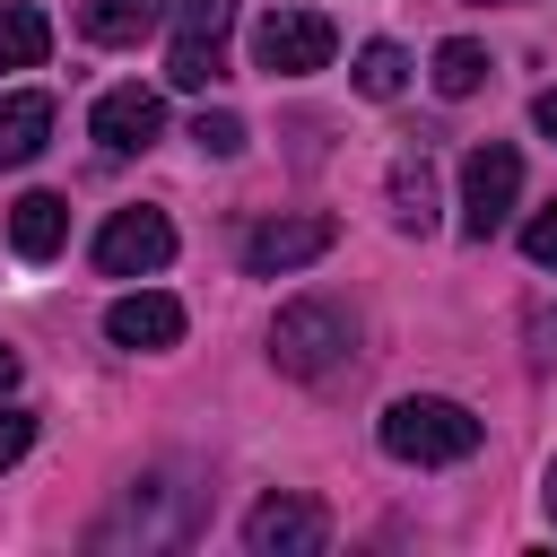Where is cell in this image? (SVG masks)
<instances>
[{"instance_id":"cell-6","label":"cell","mask_w":557,"mask_h":557,"mask_svg":"<svg viewBox=\"0 0 557 557\" xmlns=\"http://www.w3.org/2000/svg\"><path fill=\"white\" fill-rule=\"evenodd\" d=\"M331 244H339V226H331L322 209H296V218H261V226L244 235V270H252V278H287V270L322 261Z\"/></svg>"},{"instance_id":"cell-19","label":"cell","mask_w":557,"mask_h":557,"mask_svg":"<svg viewBox=\"0 0 557 557\" xmlns=\"http://www.w3.org/2000/svg\"><path fill=\"white\" fill-rule=\"evenodd\" d=\"M191 139H200V157H244V122H235V113H209V104H200Z\"/></svg>"},{"instance_id":"cell-18","label":"cell","mask_w":557,"mask_h":557,"mask_svg":"<svg viewBox=\"0 0 557 557\" xmlns=\"http://www.w3.org/2000/svg\"><path fill=\"white\" fill-rule=\"evenodd\" d=\"M400 87H409V52H400V44H366V52H357V96L392 104Z\"/></svg>"},{"instance_id":"cell-11","label":"cell","mask_w":557,"mask_h":557,"mask_svg":"<svg viewBox=\"0 0 557 557\" xmlns=\"http://www.w3.org/2000/svg\"><path fill=\"white\" fill-rule=\"evenodd\" d=\"M104 339L113 348H174L183 339V305L157 296V287H131V296L104 305Z\"/></svg>"},{"instance_id":"cell-5","label":"cell","mask_w":557,"mask_h":557,"mask_svg":"<svg viewBox=\"0 0 557 557\" xmlns=\"http://www.w3.org/2000/svg\"><path fill=\"white\" fill-rule=\"evenodd\" d=\"M331 52H339V35H331V17H313V9H270V17L252 26V61H261L270 78L331 70Z\"/></svg>"},{"instance_id":"cell-9","label":"cell","mask_w":557,"mask_h":557,"mask_svg":"<svg viewBox=\"0 0 557 557\" xmlns=\"http://www.w3.org/2000/svg\"><path fill=\"white\" fill-rule=\"evenodd\" d=\"M322 540H331V513L313 496H261L244 513V548L252 557H313Z\"/></svg>"},{"instance_id":"cell-7","label":"cell","mask_w":557,"mask_h":557,"mask_svg":"<svg viewBox=\"0 0 557 557\" xmlns=\"http://www.w3.org/2000/svg\"><path fill=\"white\" fill-rule=\"evenodd\" d=\"M165 261H174L165 209H113V218H104V235H96V270H104V278H148V270H165Z\"/></svg>"},{"instance_id":"cell-20","label":"cell","mask_w":557,"mask_h":557,"mask_svg":"<svg viewBox=\"0 0 557 557\" xmlns=\"http://www.w3.org/2000/svg\"><path fill=\"white\" fill-rule=\"evenodd\" d=\"M26 444H35V418L0 400V470H9V461H26Z\"/></svg>"},{"instance_id":"cell-16","label":"cell","mask_w":557,"mask_h":557,"mask_svg":"<svg viewBox=\"0 0 557 557\" xmlns=\"http://www.w3.org/2000/svg\"><path fill=\"white\" fill-rule=\"evenodd\" d=\"M392 218H400L409 235L435 226V174H426V157H400V165H392Z\"/></svg>"},{"instance_id":"cell-23","label":"cell","mask_w":557,"mask_h":557,"mask_svg":"<svg viewBox=\"0 0 557 557\" xmlns=\"http://www.w3.org/2000/svg\"><path fill=\"white\" fill-rule=\"evenodd\" d=\"M531 122H540V131L557 139V87H540V104H531Z\"/></svg>"},{"instance_id":"cell-14","label":"cell","mask_w":557,"mask_h":557,"mask_svg":"<svg viewBox=\"0 0 557 557\" xmlns=\"http://www.w3.org/2000/svg\"><path fill=\"white\" fill-rule=\"evenodd\" d=\"M44 52H52V26H44V9H0V70H44Z\"/></svg>"},{"instance_id":"cell-4","label":"cell","mask_w":557,"mask_h":557,"mask_svg":"<svg viewBox=\"0 0 557 557\" xmlns=\"http://www.w3.org/2000/svg\"><path fill=\"white\" fill-rule=\"evenodd\" d=\"M226 35H235V0H183V9H174L165 78H174V87H209V78H226Z\"/></svg>"},{"instance_id":"cell-12","label":"cell","mask_w":557,"mask_h":557,"mask_svg":"<svg viewBox=\"0 0 557 557\" xmlns=\"http://www.w3.org/2000/svg\"><path fill=\"white\" fill-rule=\"evenodd\" d=\"M61 235H70V200H52V191H26V200L9 209V244H17L26 261H52V252H61Z\"/></svg>"},{"instance_id":"cell-2","label":"cell","mask_w":557,"mask_h":557,"mask_svg":"<svg viewBox=\"0 0 557 557\" xmlns=\"http://www.w3.org/2000/svg\"><path fill=\"white\" fill-rule=\"evenodd\" d=\"M348 348H357V322H348V305H331V296H296V305H278V322H270V366L296 374V383L339 374Z\"/></svg>"},{"instance_id":"cell-22","label":"cell","mask_w":557,"mask_h":557,"mask_svg":"<svg viewBox=\"0 0 557 557\" xmlns=\"http://www.w3.org/2000/svg\"><path fill=\"white\" fill-rule=\"evenodd\" d=\"M17 374H26V357H17V348H9V339H0V400H9V392H17Z\"/></svg>"},{"instance_id":"cell-10","label":"cell","mask_w":557,"mask_h":557,"mask_svg":"<svg viewBox=\"0 0 557 557\" xmlns=\"http://www.w3.org/2000/svg\"><path fill=\"white\" fill-rule=\"evenodd\" d=\"M157 131H165V96H157V87H104V96H96V139H104V157H139V148H157Z\"/></svg>"},{"instance_id":"cell-21","label":"cell","mask_w":557,"mask_h":557,"mask_svg":"<svg viewBox=\"0 0 557 557\" xmlns=\"http://www.w3.org/2000/svg\"><path fill=\"white\" fill-rule=\"evenodd\" d=\"M522 252H531L540 270H557V200H548V209H540V218L522 226Z\"/></svg>"},{"instance_id":"cell-24","label":"cell","mask_w":557,"mask_h":557,"mask_svg":"<svg viewBox=\"0 0 557 557\" xmlns=\"http://www.w3.org/2000/svg\"><path fill=\"white\" fill-rule=\"evenodd\" d=\"M540 496H548V522H557V461H548V479H540Z\"/></svg>"},{"instance_id":"cell-3","label":"cell","mask_w":557,"mask_h":557,"mask_svg":"<svg viewBox=\"0 0 557 557\" xmlns=\"http://www.w3.org/2000/svg\"><path fill=\"white\" fill-rule=\"evenodd\" d=\"M513 191H522V157L505 148V139H479L470 157H461V235H496L505 218H513Z\"/></svg>"},{"instance_id":"cell-8","label":"cell","mask_w":557,"mask_h":557,"mask_svg":"<svg viewBox=\"0 0 557 557\" xmlns=\"http://www.w3.org/2000/svg\"><path fill=\"white\" fill-rule=\"evenodd\" d=\"M191 505H200V496H174L165 479H131L122 505H113V522H104L96 540H104V548H113V540H139V548H148V540H191Z\"/></svg>"},{"instance_id":"cell-17","label":"cell","mask_w":557,"mask_h":557,"mask_svg":"<svg viewBox=\"0 0 557 557\" xmlns=\"http://www.w3.org/2000/svg\"><path fill=\"white\" fill-rule=\"evenodd\" d=\"M165 17V0H87V35L96 44H139Z\"/></svg>"},{"instance_id":"cell-1","label":"cell","mask_w":557,"mask_h":557,"mask_svg":"<svg viewBox=\"0 0 557 557\" xmlns=\"http://www.w3.org/2000/svg\"><path fill=\"white\" fill-rule=\"evenodd\" d=\"M374 435H383V453H392V461L444 470V461H470L487 426H479L461 400H444V392H409V400H392V409L374 418Z\"/></svg>"},{"instance_id":"cell-13","label":"cell","mask_w":557,"mask_h":557,"mask_svg":"<svg viewBox=\"0 0 557 557\" xmlns=\"http://www.w3.org/2000/svg\"><path fill=\"white\" fill-rule=\"evenodd\" d=\"M44 139H52V96H35V87L0 96V165H26Z\"/></svg>"},{"instance_id":"cell-15","label":"cell","mask_w":557,"mask_h":557,"mask_svg":"<svg viewBox=\"0 0 557 557\" xmlns=\"http://www.w3.org/2000/svg\"><path fill=\"white\" fill-rule=\"evenodd\" d=\"M426 78H435V96H453V104H461V96H479V87H487V52H479L470 35H453V44H435V70H426Z\"/></svg>"}]
</instances>
